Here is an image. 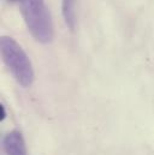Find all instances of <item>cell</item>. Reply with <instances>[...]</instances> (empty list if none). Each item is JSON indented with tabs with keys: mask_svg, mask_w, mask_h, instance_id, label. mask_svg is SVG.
<instances>
[{
	"mask_svg": "<svg viewBox=\"0 0 154 155\" xmlns=\"http://www.w3.org/2000/svg\"><path fill=\"white\" fill-rule=\"evenodd\" d=\"M12 1H13V0H12Z\"/></svg>",
	"mask_w": 154,
	"mask_h": 155,
	"instance_id": "5b68a950",
	"label": "cell"
},
{
	"mask_svg": "<svg viewBox=\"0 0 154 155\" xmlns=\"http://www.w3.org/2000/svg\"><path fill=\"white\" fill-rule=\"evenodd\" d=\"M21 11L32 35L41 43L53 39V23L43 0H21Z\"/></svg>",
	"mask_w": 154,
	"mask_h": 155,
	"instance_id": "6da1fadb",
	"label": "cell"
},
{
	"mask_svg": "<svg viewBox=\"0 0 154 155\" xmlns=\"http://www.w3.org/2000/svg\"><path fill=\"white\" fill-rule=\"evenodd\" d=\"M0 49L5 65L8 68L16 81L22 87H29L34 79V71L23 48L12 38L2 36L0 40Z\"/></svg>",
	"mask_w": 154,
	"mask_h": 155,
	"instance_id": "7a4b0ae2",
	"label": "cell"
},
{
	"mask_svg": "<svg viewBox=\"0 0 154 155\" xmlns=\"http://www.w3.org/2000/svg\"><path fill=\"white\" fill-rule=\"evenodd\" d=\"M2 147L7 155H27L23 136L18 131H11L5 136Z\"/></svg>",
	"mask_w": 154,
	"mask_h": 155,
	"instance_id": "3957f363",
	"label": "cell"
},
{
	"mask_svg": "<svg viewBox=\"0 0 154 155\" xmlns=\"http://www.w3.org/2000/svg\"><path fill=\"white\" fill-rule=\"evenodd\" d=\"M76 0H63V16L66 25L74 30L76 25Z\"/></svg>",
	"mask_w": 154,
	"mask_h": 155,
	"instance_id": "277c9868",
	"label": "cell"
}]
</instances>
